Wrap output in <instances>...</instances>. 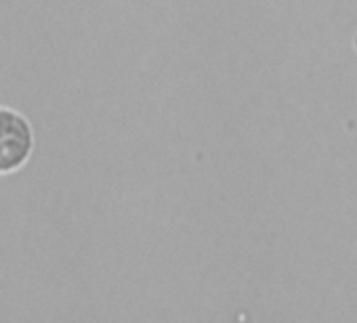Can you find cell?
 Segmentation results:
<instances>
[{
    "label": "cell",
    "mask_w": 357,
    "mask_h": 323,
    "mask_svg": "<svg viewBox=\"0 0 357 323\" xmlns=\"http://www.w3.org/2000/svg\"><path fill=\"white\" fill-rule=\"evenodd\" d=\"M34 151L32 124L15 109L0 107V175L17 173Z\"/></svg>",
    "instance_id": "1"
}]
</instances>
